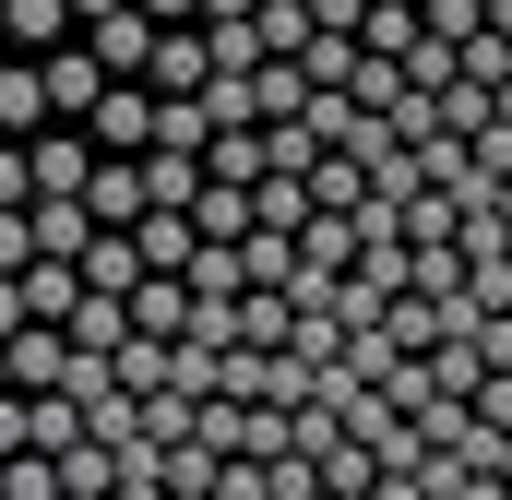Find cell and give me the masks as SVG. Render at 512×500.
Here are the masks:
<instances>
[{"mask_svg":"<svg viewBox=\"0 0 512 500\" xmlns=\"http://www.w3.org/2000/svg\"><path fill=\"white\" fill-rule=\"evenodd\" d=\"M36 96H48V131H84V120H96V96H108L96 48H84V36H72V48H48V60H36Z\"/></svg>","mask_w":512,"mask_h":500,"instance_id":"1","label":"cell"},{"mask_svg":"<svg viewBox=\"0 0 512 500\" xmlns=\"http://www.w3.org/2000/svg\"><path fill=\"white\" fill-rule=\"evenodd\" d=\"M84 179H96V143L84 131H36L24 143V203H84Z\"/></svg>","mask_w":512,"mask_h":500,"instance_id":"2","label":"cell"},{"mask_svg":"<svg viewBox=\"0 0 512 500\" xmlns=\"http://www.w3.org/2000/svg\"><path fill=\"white\" fill-rule=\"evenodd\" d=\"M84 143H96V155H143V143H155V96H143V84H108L96 120H84Z\"/></svg>","mask_w":512,"mask_h":500,"instance_id":"3","label":"cell"},{"mask_svg":"<svg viewBox=\"0 0 512 500\" xmlns=\"http://www.w3.org/2000/svg\"><path fill=\"white\" fill-rule=\"evenodd\" d=\"M203 84H215L203 36H191V24H155V60H143V96H203Z\"/></svg>","mask_w":512,"mask_h":500,"instance_id":"4","label":"cell"},{"mask_svg":"<svg viewBox=\"0 0 512 500\" xmlns=\"http://www.w3.org/2000/svg\"><path fill=\"white\" fill-rule=\"evenodd\" d=\"M84 48H96V72H108V84H143L155 24H143V12H108V24H84Z\"/></svg>","mask_w":512,"mask_h":500,"instance_id":"5","label":"cell"},{"mask_svg":"<svg viewBox=\"0 0 512 500\" xmlns=\"http://www.w3.org/2000/svg\"><path fill=\"white\" fill-rule=\"evenodd\" d=\"M0 36H12V60H48V48H72V0H0Z\"/></svg>","mask_w":512,"mask_h":500,"instance_id":"6","label":"cell"},{"mask_svg":"<svg viewBox=\"0 0 512 500\" xmlns=\"http://www.w3.org/2000/svg\"><path fill=\"white\" fill-rule=\"evenodd\" d=\"M143 167V215H191L203 203V155H131Z\"/></svg>","mask_w":512,"mask_h":500,"instance_id":"7","label":"cell"},{"mask_svg":"<svg viewBox=\"0 0 512 500\" xmlns=\"http://www.w3.org/2000/svg\"><path fill=\"white\" fill-rule=\"evenodd\" d=\"M120 310H131V334H155V346H179V322H191V286H179V274H143V286H131Z\"/></svg>","mask_w":512,"mask_h":500,"instance_id":"8","label":"cell"},{"mask_svg":"<svg viewBox=\"0 0 512 500\" xmlns=\"http://www.w3.org/2000/svg\"><path fill=\"white\" fill-rule=\"evenodd\" d=\"M84 215H96V227H131V215H143V167H131V155H96V179H84Z\"/></svg>","mask_w":512,"mask_h":500,"instance_id":"9","label":"cell"},{"mask_svg":"<svg viewBox=\"0 0 512 500\" xmlns=\"http://www.w3.org/2000/svg\"><path fill=\"white\" fill-rule=\"evenodd\" d=\"M60 334H72V358H120V334H131V310H120V298H96V286H84V298H72V322H60Z\"/></svg>","mask_w":512,"mask_h":500,"instance_id":"10","label":"cell"},{"mask_svg":"<svg viewBox=\"0 0 512 500\" xmlns=\"http://www.w3.org/2000/svg\"><path fill=\"white\" fill-rule=\"evenodd\" d=\"M48 131V96H36V60H0V143H36Z\"/></svg>","mask_w":512,"mask_h":500,"instance_id":"11","label":"cell"},{"mask_svg":"<svg viewBox=\"0 0 512 500\" xmlns=\"http://www.w3.org/2000/svg\"><path fill=\"white\" fill-rule=\"evenodd\" d=\"M298 191H310V215H358V203H370L358 155H310V179H298Z\"/></svg>","mask_w":512,"mask_h":500,"instance_id":"12","label":"cell"},{"mask_svg":"<svg viewBox=\"0 0 512 500\" xmlns=\"http://www.w3.org/2000/svg\"><path fill=\"white\" fill-rule=\"evenodd\" d=\"M12 286H24V322H72V298H84V274H72V262H24Z\"/></svg>","mask_w":512,"mask_h":500,"instance_id":"13","label":"cell"},{"mask_svg":"<svg viewBox=\"0 0 512 500\" xmlns=\"http://www.w3.org/2000/svg\"><path fill=\"white\" fill-rule=\"evenodd\" d=\"M298 262L310 274H346L358 262V215H298Z\"/></svg>","mask_w":512,"mask_h":500,"instance_id":"14","label":"cell"},{"mask_svg":"<svg viewBox=\"0 0 512 500\" xmlns=\"http://www.w3.org/2000/svg\"><path fill=\"white\" fill-rule=\"evenodd\" d=\"M286 334H298V310H286L274 286H239V346H251V358H274Z\"/></svg>","mask_w":512,"mask_h":500,"instance_id":"15","label":"cell"},{"mask_svg":"<svg viewBox=\"0 0 512 500\" xmlns=\"http://www.w3.org/2000/svg\"><path fill=\"white\" fill-rule=\"evenodd\" d=\"M203 179H215V191H251L262 179V131H215V143H203Z\"/></svg>","mask_w":512,"mask_h":500,"instance_id":"16","label":"cell"},{"mask_svg":"<svg viewBox=\"0 0 512 500\" xmlns=\"http://www.w3.org/2000/svg\"><path fill=\"white\" fill-rule=\"evenodd\" d=\"M310 155H322L310 120H262V179H310Z\"/></svg>","mask_w":512,"mask_h":500,"instance_id":"17","label":"cell"},{"mask_svg":"<svg viewBox=\"0 0 512 500\" xmlns=\"http://www.w3.org/2000/svg\"><path fill=\"white\" fill-rule=\"evenodd\" d=\"M120 489V453H108V441H72V453H60V500H108Z\"/></svg>","mask_w":512,"mask_h":500,"instance_id":"18","label":"cell"},{"mask_svg":"<svg viewBox=\"0 0 512 500\" xmlns=\"http://www.w3.org/2000/svg\"><path fill=\"white\" fill-rule=\"evenodd\" d=\"M131 250H143V274H179L191 262V215H131Z\"/></svg>","mask_w":512,"mask_h":500,"instance_id":"19","label":"cell"},{"mask_svg":"<svg viewBox=\"0 0 512 500\" xmlns=\"http://www.w3.org/2000/svg\"><path fill=\"white\" fill-rule=\"evenodd\" d=\"M298 108H310L298 60H262V72H251V120H298Z\"/></svg>","mask_w":512,"mask_h":500,"instance_id":"20","label":"cell"},{"mask_svg":"<svg viewBox=\"0 0 512 500\" xmlns=\"http://www.w3.org/2000/svg\"><path fill=\"white\" fill-rule=\"evenodd\" d=\"M251 227H274V239H298V215H310V191L298 179H251V203H239Z\"/></svg>","mask_w":512,"mask_h":500,"instance_id":"21","label":"cell"},{"mask_svg":"<svg viewBox=\"0 0 512 500\" xmlns=\"http://www.w3.org/2000/svg\"><path fill=\"white\" fill-rule=\"evenodd\" d=\"M239 465H274L286 453V405H239V441H227Z\"/></svg>","mask_w":512,"mask_h":500,"instance_id":"22","label":"cell"},{"mask_svg":"<svg viewBox=\"0 0 512 500\" xmlns=\"http://www.w3.org/2000/svg\"><path fill=\"white\" fill-rule=\"evenodd\" d=\"M0 500H60V465L48 453H0Z\"/></svg>","mask_w":512,"mask_h":500,"instance_id":"23","label":"cell"},{"mask_svg":"<svg viewBox=\"0 0 512 500\" xmlns=\"http://www.w3.org/2000/svg\"><path fill=\"white\" fill-rule=\"evenodd\" d=\"M0 215H24V143H0Z\"/></svg>","mask_w":512,"mask_h":500,"instance_id":"24","label":"cell"},{"mask_svg":"<svg viewBox=\"0 0 512 500\" xmlns=\"http://www.w3.org/2000/svg\"><path fill=\"white\" fill-rule=\"evenodd\" d=\"M131 12H143V24H191L203 0H131Z\"/></svg>","mask_w":512,"mask_h":500,"instance_id":"25","label":"cell"},{"mask_svg":"<svg viewBox=\"0 0 512 500\" xmlns=\"http://www.w3.org/2000/svg\"><path fill=\"white\" fill-rule=\"evenodd\" d=\"M262 0H203V12H191V24H251Z\"/></svg>","mask_w":512,"mask_h":500,"instance_id":"26","label":"cell"},{"mask_svg":"<svg viewBox=\"0 0 512 500\" xmlns=\"http://www.w3.org/2000/svg\"><path fill=\"white\" fill-rule=\"evenodd\" d=\"M108 12H131V0H72V36H84V24H108Z\"/></svg>","mask_w":512,"mask_h":500,"instance_id":"27","label":"cell"},{"mask_svg":"<svg viewBox=\"0 0 512 500\" xmlns=\"http://www.w3.org/2000/svg\"><path fill=\"white\" fill-rule=\"evenodd\" d=\"M0 393H12V358H0Z\"/></svg>","mask_w":512,"mask_h":500,"instance_id":"28","label":"cell"},{"mask_svg":"<svg viewBox=\"0 0 512 500\" xmlns=\"http://www.w3.org/2000/svg\"><path fill=\"white\" fill-rule=\"evenodd\" d=\"M0 60H12V36H0Z\"/></svg>","mask_w":512,"mask_h":500,"instance_id":"29","label":"cell"}]
</instances>
